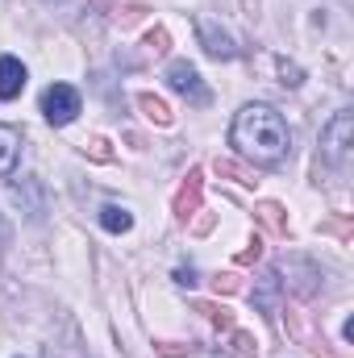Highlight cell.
I'll return each instance as SVG.
<instances>
[{
  "label": "cell",
  "mask_w": 354,
  "mask_h": 358,
  "mask_svg": "<svg viewBox=\"0 0 354 358\" xmlns=\"http://www.w3.org/2000/svg\"><path fill=\"white\" fill-rule=\"evenodd\" d=\"M238 287H242V279H238V275H217V279H213V292H217V296H221V292H225V296H234Z\"/></svg>",
  "instance_id": "18"
},
{
  "label": "cell",
  "mask_w": 354,
  "mask_h": 358,
  "mask_svg": "<svg viewBox=\"0 0 354 358\" xmlns=\"http://www.w3.org/2000/svg\"><path fill=\"white\" fill-rule=\"evenodd\" d=\"M155 350L167 358H179V355H192V346H183V342H155Z\"/></svg>",
  "instance_id": "19"
},
{
  "label": "cell",
  "mask_w": 354,
  "mask_h": 358,
  "mask_svg": "<svg viewBox=\"0 0 354 358\" xmlns=\"http://www.w3.org/2000/svg\"><path fill=\"white\" fill-rule=\"evenodd\" d=\"M176 283H183V287H192L196 279H192V271H176Z\"/></svg>",
  "instance_id": "23"
},
{
  "label": "cell",
  "mask_w": 354,
  "mask_h": 358,
  "mask_svg": "<svg viewBox=\"0 0 354 358\" xmlns=\"http://www.w3.org/2000/svg\"><path fill=\"white\" fill-rule=\"evenodd\" d=\"M213 167H217V176L238 179V183H246V187H255V183H259V176H255V171H246V167H242V163H234V159H217Z\"/></svg>",
  "instance_id": "14"
},
{
  "label": "cell",
  "mask_w": 354,
  "mask_h": 358,
  "mask_svg": "<svg viewBox=\"0 0 354 358\" xmlns=\"http://www.w3.org/2000/svg\"><path fill=\"white\" fill-rule=\"evenodd\" d=\"M146 50H150V55H167V50H171V34H167V29H150V34H146Z\"/></svg>",
  "instance_id": "15"
},
{
  "label": "cell",
  "mask_w": 354,
  "mask_h": 358,
  "mask_svg": "<svg viewBox=\"0 0 354 358\" xmlns=\"http://www.w3.org/2000/svg\"><path fill=\"white\" fill-rule=\"evenodd\" d=\"M200 196H204V171H200V167H192V171H187V179L176 187L171 213H176L179 221H192V217L200 213Z\"/></svg>",
  "instance_id": "3"
},
{
  "label": "cell",
  "mask_w": 354,
  "mask_h": 358,
  "mask_svg": "<svg viewBox=\"0 0 354 358\" xmlns=\"http://www.w3.org/2000/svg\"><path fill=\"white\" fill-rule=\"evenodd\" d=\"M42 113L50 125H71L80 117V92L71 84H50L46 96H42Z\"/></svg>",
  "instance_id": "2"
},
{
  "label": "cell",
  "mask_w": 354,
  "mask_h": 358,
  "mask_svg": "<svg viewBox=\"0 0 354 358\" xmlns=\"http://www.w3.org/2000/svg\"><path fill=\"white\" fill-rule=\"evenodd\" d=\"M200 46L213 55V59H234L238 55V46H234V38L225 34V29H217V21H208V17H200Z\"/></svg>",
  "instance_id": "6"
},
{
  "label": "cell",
  "mask_w": 354,
  "mask_h": 358,
  "mask_svg": "<svg viewBox=\"0 0 354 358\" xmlns=\"http://www.w3.org/2000/svg\"><path fill=\"white\" fill-rule=\"evenodd\" d=\"M255 221L263 225L271 238H283V234H288V213H283L275 200H263V204L255 208Z\"/></svg>",
  "instance_id": "9"
},
{
  "label": "cell",
  "mask_w": 354,
  "mask_h": 358,
  "mask_svg": "<svg viewBox=\"0 0 354 358\" xmlns=\"http://www.w3.org/2000/svg\"><path fill=\"white\" fill-rule=\"evenodd\" d=\"M17 159H21V134L13 125H0V179L13 176Z\"/></svg>",
  "instance_id": "8"
},
{
  "label": "cell",
  "mask_w": 354,
  "mask_h": 358,
  "mask_svg": "<svg viewBox=\"0 0 354 358\" xmlns=\"http://www.w3.org/2000/svg\"><path fill=\"white\" fill-rule=\"evenodd\" d=\"M225 355L229 358H259V342H255L250 334H242V329H229V338H225Z\"/></svg>",
  "instance_id": "10"
},
{
  "label": "cell",
  "mask_w": 354,
  "mask_h": 358,
  "mask_svg": "<svg viewBox=\"0 0 354 358\" xmlns=\"http://www.w3.org/2000/svg\"><path fill=\"white\" fill-rule=\"evenodd\" d=\"M229 142L238 146L242 159H250V163H259V167H275V163L288 159L292 134H288L283 117H279L271 104H246V108L234 117Z\"/></svg>",
  "instance_id": "1"
},
{
  "label": "cell",
  "mask_w": 354,
  "mask_h": 358,
  "mask_svg": "<svg viewBox=\"0 0 354 358\" xmlns=\"http://www.w3.org/2000/svg\"><path fill=\"white\" fill-rule=\"evenodd\" d=\"M21 88H25V63L13 59V55H4L0 59V100H17Z\"/></svg>",
  "instance_id": "7"
},
{
  "label": "cell",
  "mask_w": 354,
  "mask_h": 358,
  "mask_svg": "<svg viewBox=\"0 0 354 358\" xmlns=\"http://www.w3.org/2000/svg\"><path fill=\"white\" fill-rule=\"evenodd\" d=\"M167 84H171L179 96H187L192 104H208V88L200 84V76H196L192 63H171V67H167Z\"/></svg>",
  "instance_id": "5"
},
{
  "label": "cell",
  "mask_w": 354,
  "mask_h": 358,
  "mask_svg": "<svg viewBox=\"0 0 354 358\" xmlns=\"http://www.w3.org/2000/svg\"><path fill=\"white\" fill-rule=\"evenodd\" d=\"M321 229L325 234H338V238H351V221H325Z\"/></svg>",
  "instance_id": "22"
},
{
  "label": "cell",
  "mask_w": 354,
  "mask_h": 358,
  "mask_svg": "<svg viewBox=\"0 0 354 358\" xmlns=\"http://www.w3.org/2000/svg\"><path fill=\"white\" fill-rule=\"evenodd\" d=\"M196 313H204V317H208V321H213L221 334H229V329H234V313H229L225 304H213V300H196Z\"/></svg>",
  "instance_id": "12"
},
{
  "label": "cell",
  "mask_w": 354,
  "mask_h": 358,
  "mask_svg": "<svg viewBox=\"0 0 354 358\" xmlns=\"http://www.w3.org/2000/svg\"><path fill=\"white\" fill-rule=\"evenodd\" d=\"M138 108H142V113H146V117H150L155 125H171V108H167V104H163L159 96L142 92V96H138Z\"/></svg>",
  "instance_id": "13"
},
{
  "label": "cell",
  "mask_w": 354,
  "mask_h": 358,
  "mask_svg": "<svg viewBox=\"0 0 354 358\" xmlns=\"http://www.w3.org/2000/svg\"><path fill=\"white\" fill-rule=\"evenodd\" d=\"M321 146L338 167H346V159H351V113H338L330 121V129L321 134Z\"/></svg>",
  "instance_id": "4"
},
{
  "label": "cell",
  "mask_w": 354,
  "mask_h": 358,
  "mask_svg": "<svg viewBox=\"0 0 354 358\" xmlns=\"http://www.w3.org/2000/svg\"><path fill=\"white\" fill-rule=\"evenodd\" d=\"M100 225H104L108 234H129V229H134V217H129L125 208L108 204V208H100Z\"/></svg>",
  "instance_id": "11"
},
{
  "label": "cell",
  "mask_w": 354,
  "mask_h": 358,
  "mask_svg": "<svg viewBox=\"0 0 354 358\" xmlns=\"http://www.w3.org/2000/svg\"><path fill=\"white\" fill-rule=\"evenodd\" d=\"M259 259H263V242H259V238H255L246 250H238V267H250V263H259Z\"/></svg>",
  "instance_id": "17"
},
{
  "label": "cell",
  "mask_w": 354,
  "mask_h": 358,
  "mask_svg": "<svg viewBox=\"0 0 354 358\" xmlns=\"http://www.w3.org/2000/svg\"><path fill=\"white\" fill-rule=\"evenodd\" d=\"M84 150H88L96 163H108V159H113V150H108V142H104V138H92V142H84Z\"/></svg>",
  "instance_id": "16"
},
{
  "label": "cell",
  "mask_w": 354,
  "mask_h": 358,
  "mask_svg": "<svg viewBox=\"0 0 354 358\" xmlns=\"http://www.w3.org/2000/svg\"><path fill=\"white\" fill-rule=\"evenodd\" d=\"M142 13H146L142 4H125V8H121V21H125V25H134V21H142Z\"/></svg>",
  "instance_id": "21"
},
{
  "label": "cell",
  "mask_w": 354,
  "mask_h": 358,
  "mask_svg": "<svg viewBox=\"0 0 354 358\" xmlns=\"http://www.w3.org/2000/svg\"><path fill=\"white\" fill-rule=\"evenodd\" d=\"M279 76H283V84H288V88H296V84H300V67H292V63H279Z\"/></svg>",
  "instance_id": "20"
}]
</instances>
